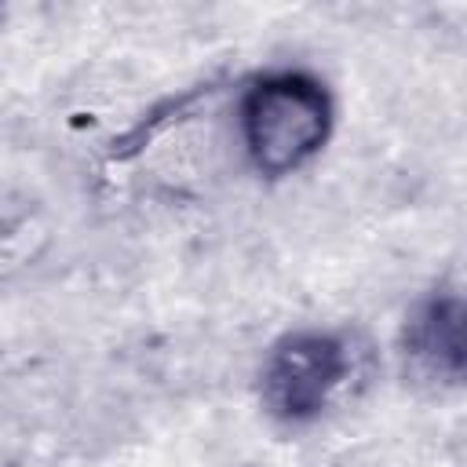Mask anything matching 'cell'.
<instances>
[{
    "label": "cell",
    "instance_id": "1",
    "mask_svg": "<svg viewBox=\"0 0 467 467\" xmlns=\"http://www.w3.org/2000/svg\"><path fill=\"white\" fill-rule=\"evenodd\" d=\"M336 95L314 69L274 66L244 80L234 102V135L244 164L281 182L314 164L336 131Z\"/></svg>",
    "mask_w": 467,
    "mask_h": 467
},
{
    "label": "cell",
    "instance_id": "2",
    "mask_svg": "<svg viewBox=\"0 0 467 467\" xmlns=\"http://www.w3.org/2000/svg\"><path fill=\"white\" fill-rule=\"evenodd\" d=\"M358 376V343L347 328L299 325L281 332L259 361L255 398L270 423L299 431L336 409Z\"/></svg>",
    "mask_w": 467,
    "mask_h": 467
},
{
    "label": "cell",
    "instance_id": "3",
    "mask_svg": "<svg viewBox=\"0 0 467 467\" xmlns=\"http://www.w3.org/2000/svg\"><path fill=\"white\" fill-rule=\"evenodd\" d=\"M401 354L416 372L434 383L456 387L463 379L467 350H463V296L460 288L427 292L405 317Z\"/></svg>",
    "mask_w": 467,
    "mask_h": 467
},
{
    "label": "cell",
    "instance_id": "4",
    "mask_svg": "<svg viewBox=\"0 0 467 467\" xmlns=\"http://www.w3.org/2000/svg\"><path fill=\"white\" fill-rule=\"evenodd\" d=\"M47 226L36 215H18L11 223L0 226V277H11L26 266H33V259H40V252L47 248Z\"/></svg>",
    "mask_w": 467,
    "mask_h": 467
},
{
    "label": "cell",
    "instance_id": "5",
    "mask_svg": "<svg viewBox=\"0 0 467 467\" xmlns=\"http://www.w3.org/2000/svg\"><path fill=\"white\" fill-rule=\"evenodd\" d=\"M0 15H4V11H0Z\"/></svg>",
    "mask_w": 467,
    "mask_h": 467
}]
</instances>
